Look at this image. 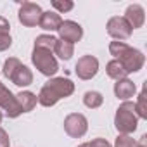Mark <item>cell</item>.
<instances>
[{
    "mask_svg": "<svg viewBox=\"0 0 147 147\" xmlns=\"http://www.w3.org/2000/svg\"><path fill=\"white\" fill-rule=\"evenodd\" d=\"M75 92V83L67 78H50L38 94V102L43 107L55 106L61 99L69 97Z\"/></svg>",
    "mask_w": 147,
    "mask_h": 147,
    "instance_id": "6da1fadb",
    "label": "cell"
},
{
    "mask_svg": "<svg viewBox=\"0 0 147 147\" xmlns=\"http://www.w3.org/2000/svg\"><path fill=\"white\" fill-rule=\"evenodd\" d=\"M109 52H111V55H114L116 61H119L123 64V67L128 75L130 73H137L144 67V62H145L144 54L138 49L126 45L125 42H111Z\"/></svg>",
    "mask_w": 147,
    "mask_h": 147,
    "instance_id": "7a4b0ae2",
    "label": "cell"
},
{
    "mask_svg": "<svg viewBox=\"0 0 147 147\" xmlns=\"http://www.w3.org/2000/svg\"><path fill=\"white\" fill-rule=\"evenodd\" d=\"M138 116L135 113V104L130 100H125L118 109L114 116V126L119 135H130L137 130Z\"/></svg>",
    "mask_w": 147,
    "mask_h": 147,
    "instance_id": "3957f363",
    "label": "cell"
},
{
    "mask_svg": "<svg viewBox=\"0 0 147 147\" xmlns=\"http://www.w3.org/2000/svg\"><path fill=\"white\" fill-rule=\"evenodd\" d=\"M31 62H33V66L42 73V75H45V76H54L55 73L59 71V64H57V59L54 57L52 50H45V49L33 47Z\"/></svg>",
    "mask_w": 147,
    "mask_h": 147,
    "instance_id": "277c9868",
    "label": "cell"
},
{
    "mask_svg": "<svg viewBox=\"0 0 147 147\" xmlns=\"http://www.w3.org/2000/svg\"><path fill=\"white\" fill-rule=\"evenodd\" d=\"M88 130V119L82 113H71L64 118V131L73 137V138H80L87 133Z\"/></svg>",
    "mask_w": 147,
    "mask_h": 147,
    "instance_id": "5b68a950",
    "label": "cell"
},
{
    "mask_svg": "<svg viewBox=\"0 0 147 147\" xmlns=\"http://www.w3.org/2000/svg\"><path fill=\"white\" fill-rule=\"evenodd\" d=\"M43 11L38 4L35 2H23L21 7H19V12H18V18H19V23L26 28H33L40 23V18H42Z\"/></svg>",
    "mask_w": 147,
    "mask_h": 147,
    "instance_id": "8992f818",
    "label": "cell"
},
{
    "mask_svg": "<svg viewBox=\"0 0 147 147\" xmlns=\"http://www.w3.org/2000/svg\"><path fill=\"white\" fill-rule=\"evenodd\" d=\"M131 26L128 24V21L121 16H114L107 21V33L109 36L116 38L118 42H123V40H128L131 36Z\"/></svg>",
    "mask_w": 147,
    "mask_h": 147,
    "instance_id": "52a82bcc",
    "label": "cell"
},
{
    "mask_svg": "<svg viewBox=\"0 0 147 147\" xmlns=\"http://www.w3.org/2000/svg\"><path fill=\"white\" fill-rule=\"evenodd\" d=\"M76 76L80 80H92L95 75H97V71H99V61L97 57L94 55H83L78 59L76 62Z\"/></svg>",
    "mask_w": 147,
    "mask_h": 147,
    "instance_id": "ba28073f",
    "label": "cell"
},
{
    "mask_svg": "<svg viewBox=\"0 0 147 147\" xmlns=\"http://www.w3.org/2000/svg\"><path fill=\"white\" fill-rule=\"evenodd\" d=\"M0 107L5 111L9 118H18L21 114V107L16 100V95L7 87H4L2 82H0Z\"/></svg>",
    "mask_w": 147,
    "mask_h": 147,
    "instance_id": "9c48e42d",
    "label": "cell"
},
{
    "mask_svg": "<svg viewBox=\"0 0 147 147\" xmlns=\"http://www.w3.org/2000/svg\"><path fill=\"white\" fill-rule=\"evenodd\" d=\"M57 31H59V36H61L59 40L69 42L73 45L76 42H80L82 36H83V28L75 21H62V24H61V28Z\"/></svg>",
    "mask_w": 147,
    "mask_h": 147,
    "instance_id": "30bf717a",
    "label": "cell"
},
{
    "mask_svg": "<svg viewBox=\"0 0 147 147\" xmlns=\"http://www.w3.org/2000/svg\"><path fill=\"white\" fill-rule=\"evenodd\" d=\"M123 18L128 21V24L131 26V30H137V28H142L144 23H145V11H144L142 5H138V4H131V5L126 7Z\"/></svg>",
    "mask_w": 147,
    "mask_h": 147,
    "instance_id": "8fae6325",
    "label": "cell"
},
{
    "mask_svg": "<svg viewBox=\"0 0 147 147\" xmlns=\"http://www.w3.org/2000/svg\"><path fill=\"white\" fill-rule=\"evenodd\" d=\"M137 92V87L131 80L128 78H123V80H118L114 83V95L121 100H128L130 97H133Z\"/></svg>",
    "mask_w": 147,
    "mask_h": 147,
    "instance_id": "7c38bea8",
    "label": "cell"
},
{
    "mask_svg": "<svg viewBox=\"0 0 147 147\" xmlns=\"http://www.w3.org/2000/svg\"><path fill=\"white\" fill-rule=\"evenodd\" d=\"M61 24H62V19L55 11L43 12L42 18H40V23H38V26L42 30H45V31H57L61 28Z\"/></svg>",
    "mask_w": 147,
    "mask_h": 147,
    "instance_id": "4fadbf2b",
    "label": "cell"
},
{
    "mask_svg": "<svg viewBox=\"0 0 147 147\" xmlns=\"http://www.w3.org/2000/svg\"><path fill=\"white\" fill-rule=\"evenodd\" d=\"M11 82H12L14 85H18V87H28V85L33 83V73H31V69H30L28 66L21 64V66L14 71Z\"/></svg>",
    "mask_w": 147,
    "mask_h": 147,
    "instance_id": "5bb4252c",
    "label": "cell"
},
{
    "mask_svg": "<svg viewBox=\"0 0 147 147\" xmlns=\"http://www.w3.org/2000/svg\"><path fill=\"white\" fill-rule=\"evenodd\" d=\"M16 100H18V104L21 107V113H30V111L35 109L36 102H38V97L30 90H23V92H19L16 95Z\"/></svg>",
    "mask_w": 147,
    "mask_h": 147,
    "instance_id": "9a60e30c",
    "label": "cell"
},
{
    "mask_svg": "<svg viewBox=\"0 0 147 147\" xmlns=\"http://www.w3.org/2000/svg\"><path fill=\"white\" fill-rule=\"evenodd\" d=\"M52 52H54L59 59H62V61H69V59L73 57V54H75V45L69 43V42H64V40H59V38H57L55 47H54Z\"/></svg>",
    "mask_w": 147,
    "mask_h": 147,
    "instance_id": "2e32d148",
    "label": "cell"
},
{
    "mask_svg": "<svg viewBox=\"0 0 147 147\" xmlns=\"http://www.w3.org/2000/svg\"><path fill=\"white\" fill-rule=\"evenodd\" d=\"M106 73H107V76L109 78H113V80H123V78H126L128 76V73L125 71V67H123V64L119 62V61H116V59H113V61H109L107 62V66H106Z\"/></svg>",
    "mask_w": 147,
    "mask_h": 147,
    "instance_id": "e0dca14e",
    "label": "cell"
},
{
    "mask_svg": "<svg viewBox=\"0 0 147 147\" xmlns=\"http://www.w3.org/2000/svg\"><path fill=\"white\" fill-rule=\"evenodd\" d=\"M102 102H104V97H102V94L97 92V90H88V92H85V95H83V104H85L88 109H97V107L102 106Z\"/></svg>",
    "mask_w": 147,
    "mask_h": 147,
    "instance_id": "ac0fdd59",
    "label": "cell"
},
{
    "mask_svg": "<svg viewBox=\"0 0 147 147\" xmlns=\"http://www.w3.org/2000/svg\"><path fill=\"white\" fill-rule=\"evenodd\" d=\"M135 113L138 118L145 119L147 118V92H145V87L142 88V92L138 94V100L135 102Z\"/></svg>",
    "mask_w": 147,
    "mask_h": 147,
    "instance_id": "d6986e66",
    "label": "cell"
},
{
    "mask_svg": "<svg viewBox=\"0 0 147 147\" xmlns=\"http://www.w3.org/2000/svg\"><path fill=\"white\" fill-rule=\"evenodd\" d=\"M57 38L52 35H40L35 38V47L36 49H45V50H54Z\"/></svg>",
    "mask_w": 147,
    "mask_h": 147,
    "instance_id": "ffe728a7",
    "label": "cell"
},
{
    "mask_svg": "<svg viewBox=\"0 0 147 147\" xmlns=\"http://www.w3.org/2000/svg\"><path fill=\"white\" fill-rule=\"evenodd\" d=\"M21 66V61L18 59V57H9L5 62H4V67H2V75L5 76V78H12V75H14V71L18 69Z\"/></svg>",
    "mask_w": 147,
    "mask_h": 147,
    "instance_id": "44dd1931",
    "label": "cell"
},
{
    "mask_svg": "<svg viewBox=\"0 0 147 147\" xmlns=\"http://www.w3.org/2000/svg\"><path fill=\"white\" fill-rule=\"evenodd\" d=\"M137 140L130 135H118L116 142H114V147H137Z\"/></svg>",
    "mask_w": 147,
    "mask_h": 147,
    "instance_id": "7402d4cb",
    "label": "cell"
},
{
    "mask_svg": "<svg viewBox=\"0 0 147 147\" xmlns=\"http://www.w3.org/2000/svg\"><path fill=\"white\" fill-rule=\"evenodd\" d=\"M52 7L55 9L57 14H62V12H69L73 7H75V4H73L71 0H64V2H61V0H54Z\"/></svg>",
    "mask_w": 147,
    "mask_h": 147,
    "instance_id": "603a6c76",
    "label": "cell"
},
{
    "mask_svg": "<svg viewBox=\"0 0 147 147\" xmlns=\"http://www.w3.org/2000/svg\"><path fill=\"white\" fill-rule=\"evenodd\" d=\"M11 45H12V38H11V35H0V52L7 50Z\"/></svg>",
    "mask_w": 147,
    "mask_h": 147,
    "instance_id": "cb8c5ba5",
    "label": "cell"
},
{
    "mask_svg": "<svg viewBox=\"0 0 147 147\" xmlns=\"http://www.w3.org/2000/svg\"><path fill=\"white\" fill-rule=\"evenodd\" d=\"M88 147H113L106 138H94L92 142H88Z\"/></svg>",
    "mask_w": 147,
    "mask_h": 147,
    "instance_id": "d4e9b609",
    "label": "cell"
},
{
    "mask_svg": "<svg viewBox=\"0 0 147 147\" xmlns=\"http://www.w3.org/2000/svg\"><path fill=\"white\" fill-rule=\"evenodd\" d=\"M9 144H11V138L7 135V131L0 126V147H9Z\"/></svg>",
    "mask_w": 147,
    "mask_h": 147,
    "instance_id": "484cf974",
    "label": "cell"
},
{
    "mask_svg": "<svg viewBox=\"0 0 147 147\" xmlns=\"http://www.w3.org/2000/svg\"><path fill=\"white\" fill-rule=\"evenodd\" d=\"M9 30H11V24L5 18L0 16V35H9Z\"/></svg>",
    "mask_w": 147,
    "mask_h": 147,
    "instance_id": "4316f807",
    "label": "cell"
},
{
    "mask_svg": "<svg viewBox=\"0 0 147 147\" xmlns=\"http://www.w3.org/2000/svg\"><path fill=\"white\" fill-rule=\"evenodd\" d=\"M145 138H147V137L144 135V137H142V140H140V144H137V147H145Z\"/></svg>",
    "mask_w": 147,
    "mask_h": 147,
    "instance_id": "83f0119b",
    "label": "cell"
},
{
    "mask_svg": "<svg viewBox=\"0 0 147 147\" xmlns=\"http://www.w3.org/2000/svg\"><path fill=\"white\" fill-rule=\"evenodd\" d=\"M78 147H88V142H87V144H80Z\"/></svg>",
    "mask_w": 147,
    "mask_h": 147,
    "instance_id": "f1b7e54d",
    "label": "cell"
},
{
    "mask_svg": "<svg viewBox=\"0 0 147 147\" xmlns=\"http://www.w3.org/2000/svg\"><path fill=\"white\" fill-rule=\"evenodd\" d=\"M2 118H4V114H2V113H0V123H2Z\"/></svg>",
    "mask_w": 147,
    "mask_h": 147,
    "instance_id": "f546056e",
    "label": "cell"
}]
</instances>
